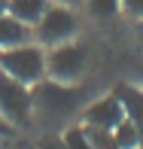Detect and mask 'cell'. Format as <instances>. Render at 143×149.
<instances>
[{
    "mask_svg": "<svg viewBox=\"0 0 143 149\" xmlns=\"http://www.w3.org/2000/svg\"><path fill=\"white\" fill-rule=\"evenodd\" d=\"M31 91H33V116H40L43 122H64L82 110V91L76 85L55 82L46 76L43 82L31 85Z\"/></svg>",
    "mask_w": 143,
    "mask_h": 149,
    "instance_id": "6da1fadb",
    "label": "cell"
},
{
    "mask_svg": "<svg viewBox=\"0 0 143 149\" xmlns=\"http://www.w3.org/2000/svg\"><path fill=\"white\" fill-rule=\"evenodd\" d=\"M52 3H67V6H73V3H82V0H52Z\"/></svg>",
    "mask_w": 143,
    "mask_h": 149,
    "instance_id": "2e32d148",
    "label": "cell"
},
{
    "mask_svg": "<svg viewBox=\"0 0 143 149\" xmlns=\"http://www.w3.org/2000/svg\"><path fill=\"white\" fill-rule=\"evenodd\" d=\"M9 131H12V125H6L3 116H0V137H3V134H9Z\"/></svg>",
    "mask_w": 143,
    "mask_h": 149,
    "instance_id": "9a60e30c",
    "label": "cell"
},
{
    "mask_svg": "<svg viewBox=\"0 0 143 149\" xmlns=\"http://www.w3.org/2000/svg\"><path fill=\"white\" fill-rule=\"evenodd\" d=\"M82 3H85V9H88L91 18H113V15L122 12L119 0H82Z\"/></svg>",
    "mask_w": 143,
    "mask_h": 149,
    "instance_id": "8fae6325",
    "label": "cell"
},
{
    "mask_svg": "<svg viewBox=\"0 0 143 149\" xmlns=\"http://www.w3.org/2000/svg\"><path fill=\"white\" fill-rule=\"evenodd\" d=\"M31 40H33V31L24 22L12 18L9 12H0V52L12 49V46H22V43H31Z\"/></svg>",
    "mask_w": 143,
    "mask_h": 149,
    "instance_id": "ba28073f",
    "label": "cell"
},
{
    "mask_svg": "<svg viewBox=\"0 0 143 149\" xmlns=\"http://www.w3.org/2000/svg\"><path fill=\"white\" fill-rule=\"evenodd\" d=\"M31 31H33V43H40L43 49L70 43V40L76 37V15H73V6L52 3Z\"/></svg>",
    "mask_w": 143,
    "mask_h": 149,
    "instance_id": "277c9868",
    "label": "cell"
},
{
    "mask_svg": "<svg viewBox=\"0 0 143 149\" xmlns=\"http://www.w3.org/2000/svg\"><path fill=\"white\" fill-rule=\"evenodd\" d=\"M0 70L24 85H37L46 79V49L40 43H22L0 52Z\"/></svg>",
    "mask_w": 143,
    "mask_h": 149,
    "instance_id": "7a4b0ae2",
    "label": "cell"
},
{
    "mask_svg": "<svg viewBox=\"0 0 143 149\" xmlns=\"http://www.w3.org/2000/svg\"><path fill=\"white\" fill-rule=\"evenodd\" d=\"M125 119V107H122L119 94H104V97L91 100V104L82 110V125L85 128H104V131H113L119 122Z\"/></svg>",
    "mask_w": 143,
    "mask_h": 149,
    "instance_id": "8992f818",
    "label": "cell"
},
{
    "mask_svg": "<svg viewBox=\"0 0 143 149\" xmlns=\"http://www.w3.org/2000/svg\"><path fill=\"white\" fill-rule=\"evenodd\" d=\"M9 9V0H0V12H6Z\"/></svg>",
    "mask_w": 143,
    "mask_h": 149,
    "instance_id": "e0dca14e",
    "label": "cell"
},
{
    "mask_svg": "<svg viewBox=\"0 0 143 149\" xmlns=\"http://www.w3.org/2000/svg\"><path fill=\"white\" fill-rule=\"evenodd\" d=\"M113 137H116V143H119V149H140V134H137V128L128 119H122L119 125L113 128Z\"/></svg>",
    "mask_w": 143,
    "mask_h": 149,
    "instance_id": "30bf717a",
    "label": "cell"
},
{
    "mask_svg": "<svg viewBox=\"0 0 143 149\" xmlns=\"http://www.w3.org/2000/svg\"><path fill=\"white\" fill-rule=\"evenodd\" d=\"M85 131H88V140H91L94 149H119L113 131H104V128H85Z\"/></svg>",
    "mask_w": 143,
    "mask_h": 149,
    "instance_id": "4fadbf2b",
    "label": "cell"
},
{
    "mask_svg": "<svg viewBox=\"0 0 143 149\" xmlns=\"http://www.w3.org/2000/svg\"><path fill=\"white\" fill-rule=\"evenodd\" d=\"M88 64V52L82 43H61L46 49V76L55 79V82H67V85H76L79 76L85 73Z\"/></svg>",
    "mask_w": 143,
    "mask_h": 149,
    "instance_id": "5b68a950",
    "label": "cell"
},
{
    "mask_svg": "<svg viewBox=\"0 0 143 149\" xmlns=\"http://www.w3.org/2000/svg\"><path fill=\"white\" fill-rule=\"evenodd\" d=\"M0 116L12 128H24L33 119V91H31V85L12 79L3 70H0Z\"/></svg>",
    "mask_w": 143,
    "mask_h": 149,
    "instance_id": "3957f363",
    "label": "cell"
},
{
    "mask_svg": "<svg viewBox=\"0 0 143 149\" xmlns=\"http://www.w3.org/2000/svg\"><path fill=\"white\" fill-rule=\"evenodd\" d=\"M116 94H119L122 107H125V119L137 128L140 149H143V88H137V85H119Z\"/></svg>",
    "mask_w": 143,
    "mask_h": 149,
    "instance_id": "52a82bcc",
    "label": "cell"
},
{
    "mask_svg": "<svg viewBox=\"0 0 143 149\" xmlns=\"http://www.w3.org/2000/svg\"><path fill=\"white\" fill-rule=\"evenodd\" d=\"M49 6H52V0H9V9L6 12L12 18H18V22H24L28 28H33Z\"/></svg>",
    "mask_w": 143,
    "mask_h": 149,
    "instance_id": "9c48e42d",
    "label": "cell"
},
{
    "mask_svg": "<svg viewBox=\"0 0 143 149\" xmlns=\"http://www.w3.org/2000/svg\"><path fill=\"white\" fill-rule=\"evenodd\" d=\"M61 140H64V149H94L91 140H88L85 125H73V128H67Z\"/></svg>",
    "mask_w": 143,
    "mask_h": 149,
    "instance_id": "7c38bea8",
    "label": "cell"
},
{
    "mask_svg": "<svg viewBox=\"0 0 143 149\" xmlns=\"http://www.w3.org/2000/svg\"><path fill=\"white\" fill-rule=\"evenodd\" d=\"M119 6H122V12H125V15L143 18V0H119Z\"/></svg>",
    "mask_w": 143,
    "mask_h": 149,
    "instance_id": "5bb4252c",
    "label": "cell"
}]
</instances>
